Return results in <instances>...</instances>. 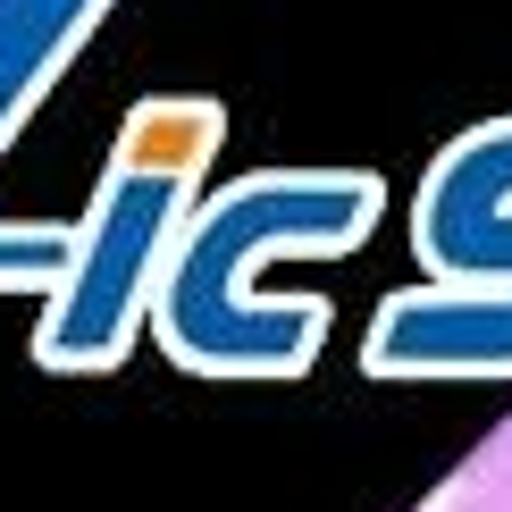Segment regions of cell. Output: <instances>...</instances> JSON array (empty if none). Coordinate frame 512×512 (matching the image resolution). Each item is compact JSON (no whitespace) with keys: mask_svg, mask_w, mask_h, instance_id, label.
<instances>
[{"mask_svg":"<svg viewBox=\"0 0 512 512\" xmlns=\"http://www.w3.org/2000/svg\"><path fill=\"white\" fill-rule=\"evenodd\" d=\"M437 512H512V412L479 437V454L454 471V487H445Z\"/></svg>","mask_w":512,"mask_h":512,"instance_id":"1","label":"cell"}]
</instances>
